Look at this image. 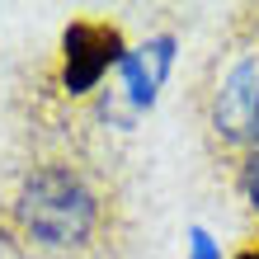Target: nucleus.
Wrapping results in <instances>:
<instances>
[{
    "instance_id": "obj_7",
    "label": "nucleus",
    "mask_w": 259,
    "mask_h": 259,
    "mask_svg": "<svg viewBox=\"0 0 259 259\" xmlns=\"http://www.w3.org/2000/svg\"><path fill=\"white\" fill-rule=\"evenodd\" d=\"M236 259H259V245H245V250H240Z\"/></svg>"
},
{
    "instance_id": "obj_5",
    "label": "nucleus",
    "mask_w": 259,
    "mask_h": 259,
    "mask_svg": "<svg viewBox=\"0 0 259 259\" xmlns=\"http://www.w3.org/2000/svg\"><path fill=\"white\" fill-rule=\"evenodd\" d=\"M236 184H240V193H245V203L259 212V151H245V156H240Z\"/></svg>"
},
{
    "instance_id": "obj_1",
    "label": "nucleus",
    "mask_w": 259,
    "mask_h": 259,
    "mask_svg": "<svg viewBox=\"0 0 259 259\" xmlns=\"http://www.w3.org/2000/svg\"><path fill=\"white\" fill-rule=\"evenodd\" d=\"M5 226L14 240H24L38 254L85 259L113 240L118 203L90 165L71 156H48L19 175L5 203Z\"/></svg>"
},
{
    "instance_id": "obj_4",
    "label": "nucleus",
    "mask_w": 259,
    "mask_h": 259,
    "mask_svg": "<svg viewBox=\"0 0 259 259\" xmlns=\"http://www.w3.org/2000/svg\"><path fill=\"white\" fill-rule=\"evenodd\" d=\"M127 57V42L113 24H99V19H75L66 24L62 33V90L75 95H90V90L104 85V75L118 71V62Z\"/></svg>"
},
{
    "instance_id": "obj_3",
    "label": "nucleus",
    "mask_w": 259,
    "mask_h": 259,
    "mask_svg": "<svg viewBox=\"0 0 259 259\" xmlns=\"http://www.w3.org/2000/svg\"><path fill=\"white\" fill-rule=\"evenodd\" d=\"M175 33H156L146 38L142 48H127V57L118 62V90H104V104L99 113L109 118V123H132L137 113H146L151 104H156L165 75L175 66Z\"/></svg>"
},
{
    "instance_id": "obj_6",
    "label": "nucleus",
    "mask_w": 259,
    "mask_h": 259,
    "mask_svg": "<svg viewBox=\"0 0 259 259\" xmlns=\"http://www.w3.org/2000/svg\"><path fill=\"white\" fill-rule=\"evenodd\" d=\"M189 259H222L217 240H212L203 226H193V231H189Z\"/></svg>"
},
{
    "instance_id": "obj_2",
    "label": "nucleus",
    "mask_w": 259,
    "mask_h": 259,
    "mask_svg": "<svg viewBox=\"0 0 259 259\" xmlns=\"http://www.w3.org/2000/svg\"><path fill=\"white\" fill-rule=\"evenodd\" d=\"M207 127L231 151H259V48L240 52L231 66L217 75L207 99Z\"/></svg>"
}]
</instances>
